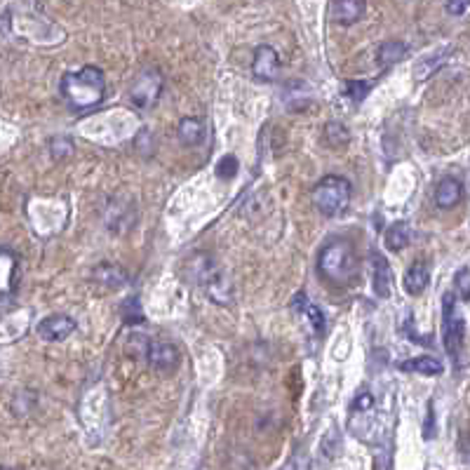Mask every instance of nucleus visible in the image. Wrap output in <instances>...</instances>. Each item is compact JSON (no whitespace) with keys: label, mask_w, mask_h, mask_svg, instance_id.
I'll list each match as a JSON object with an SVG mask.
<instances>
[{"label":"nucleus","mask_w":470,"mask_h":470,"mask_svg":"<svg viewBox=\"0 0 470 470\" xmlns=\"http://www.w3.org/2000/svg\"><path fill=\"white\" fill-rule=\"evenodd\" d=\"M320 275L329 280L332 285L348 287L351 282L358 280L360 275V261L355 254L353 245L348 240H334L325 250L320 252Z\"/></svg>","instance_id":"nucleus-2"},{"label":"nucleus","mask_w":470,"mask_h":470,"mask_svg":"<svg viewBox=\"0 0 470 470\" xmlns=\"http://www.w3.org/2000/svg\"><path fill=\"white\" fill-rule=\"evenodd\" d=\"M179 141L184 146H198L205 139V125L200 118H184L179 123Z\"/></svg>","instance_id":"nucleus-14"},{"label":"nucleus","mask_w":470,"mask_h":470,"mask_svg":"<svg viewBox=\"0 0 470 470\" xmlns=\"http://www.w3.org/2000/svg\"><path fill=\"white\" fill-rule=\"evenodd\" d=\"M412 240V228H409L407 221H395V224L386 231V247L391 252L405 250Z\"/></svg>","instance_id":"nucleus-17"},{"label":"nucleus","mask_w":470,"mask_h":470,"mask_svg":"<svg viewBox=\"0 0 470 470\" xmlns=\"http://www.w3.org/2000/svg\"><path fill=\"white\" fill-rule=\"evenodd\" d=\"M374 407V395L372 393H360L358 398L353 402V412L355 409H360V412H367V409Z\"/></svg>","instance_id":"nucleus-28"},{"label":"nucleus","mask_w":470,"mask_h":470,"mask_svg":"<svg viewBox=\"0 0 470 470\" xmlns=\"http://www.w3.org/2000/svg\"><path fill=\"white\" fill-rule=\"evenodd\" d=\"M423 438H426V440H433L435 438V428H433V402L428 405V421H426V428H423Z\"/></svg>","instance_id":"nucleus-29"},{"label":"nucleus","mask_w":470,"mask_h":470,"mask_svg":"<svg viewBox=\"0 0 470 470\" xmlns=\"http://www.w3.org/2000/svg\"><path fill=\"white\" fill-rule=\"evenodd\" d=\"M50 151L57 160H64L66 156H71L73 153V141L66 139V137H55L50 141Z\"/></svg>","instance_id":"nucleus-25"},{"label":"nucleus","mask_w":470,"mask_h":470,"mask_svg":"<svg viewBox=\"0 0 470 470\" xmlns=\"http://www.w3.org/2000/svg\"><path fill=\"white\" fill-rule=\"evenodd\" d=\"M428 280H431L428 266L421 264V261H416V264L405 273V280H402V285H405L407 294H412V297H419V294H423V290L428 287Z\"/></svg>","instance_id":"nucleus-13"},{"label":"nucleus","mask_w":470,"mask_h":470,"mask_svg":"<svg viewBox=\"0 0 470 470\" xmlns=\"http://www.w3.org/2000/svg\"><path fill=\"white\" fill-rule=\"evenodd\" d=\"M407 55V45L400 43V40H388V43H384L379 47V64H395L400 62L402 57Z\"/></svg>","instance_id":"nucleus-19"},{"label":"nucleus","mask_w":470,"mask_h":470,"mask_svg":"<svg viewBox=\"0 0 470 470\" xmlns=\"http://www.w3.org/2000/svg\"><path fill=\"white\" fill-rule=\"evenodd\" d=\"M59 90L73 111H87L104 99L106 80L97 66H85L78 73H66L59 83Z\"/></svg>","instance_id":"nucleus-1"},{"label":"nucleus","mask_w":470,"mask_h":470,"mask_svg":"<svg viewBox=\"0 0 470 470\" xmlns=\"http://www.w3.org/2000/svg\"><path fill=\"white\" fill-rule=\"evenodd\" d=\"M372 261H374V292L379 294L381 299H388L393 292L391 266H388V261L376 252H372Z\"/></svg>","instance_id":"nucleus-12"},{"label":"nucleus","mask_w":470,"mask_h":470,"mask_svg":"<svg viewBox=\"0 0 470 470\" xmlns=\"http://www.w3.org/2000/svg\"><path fill=\"white\" fill-rule=\"evenodd\" d=\"M442 315H445V322H442V339H445V351L449 353V358H459L461 346H463V334H466V325H463L461 318L454 315V297L452 294H445L442 299Z\"/></svg>","instance_id":"nucleus-6"},{"label":"nucleus","mask_w":470,"mask_h":470,"mask_svg":"<svg viewBox=\"0 0 470 470\" xmlns=\"http://www.w3.org/2000/svg\"><path fill=\"white\" fill-rule=\"evenodd\" d=\"M454 285H456V292H459L461 301L463 304H468L470 301V271H468V266H463L461 271L456 273Z\"/></svg>","instance_id":"nucleus-22"},{"label":"nucleus","mask_w":470,"mask_h":470,"mask_svg":"<svg viewBox=\"0 0 470 470\" xmlns=\"http://www.w3.org/2000/svg\"><path fill=\"white\" fill-rule=\"evenodd\" d=\"M200 282H203L205 292L210 294L212 301H217L219 306H228L233 301V285L228 280V275L214 264V261L205 259V266L200 271Z\"/></svg>","instance_id":"nucleus-5"},{"label":"nucleus","mask_w":470,"mask_h":470,"mask_svg":"<svg viewBox=\"0 0 470 470\" xmlns=\"http://www.w3.org/2000/svg\"><path fill=\"white\" fill-rule=\"evenodd\" d=\"M468 5H470V0H447L445 8H447L449 15L461 17V15H466L468 12Z\"/></svg>","instance_id":"nucleus-27"},{"label":"nucleus","mask_w":470,"mask_h":470,"mask_svg":"<svg viewBox=\"0 0 470 470\" xmlns=\"http://www.w3.org/2000/svg\"><path fill=\"white\" fill-rule=\"evenodd\" d=\"M163 85H165L163 73L158 69H146L132 85V92H130L132 104L141 111H149L151 106L158 104L160 94H163Z\"/></svg>","instance_id":"nucleus-4"},{"label":"nucleus","mask_w":470,"mask_h":470,"mask_svg":"<svg viewBox=\"0 0 470 470\" xmlns=\"http://www.w3.org/2000/svg\"><path fill=\"white\" fill-rule=\"evenodd\" d=\"M405 372H416V374H426V376H435L445 372V365L438 358H431V355H421V358H412L400 365Z\"/></svg>","instance_id":"nucleus-16"},{"label":"nucleus","mask_w":470,"mask_h":470,"mask_svg":"<svg viewBox=\"0 0 470 470\" xmlns=\"http://www.w3.org/2000/svg\"><path fill=\"white\" fill-rule=\"evenodd\" d=\"M120 313H123V320L127 325H139L141 320H144V313H141V306H139V299H127L123 308H120Z\"/></svg>","instance_id":"nucleus-20"},{"label":"nucleus","mask_w":470,"mask_h":470,"mask_svg":"<svg viewBox=\"0 0 470 470\" xmlns=\"http://www.w3.org/2000/svg\"><path fill=\"white\" fill-rule=\"evenodd\" d=\"M369 90H372V83L369 80H348L346 83V94L353 99V102H362L367 97Z\"/></svg>","instance_id":"nucleus-21"},{"label":"nucleus","mask_w":470,"mask_h":470,"mask_svg":"<svg viewBox=\"0 0 470 470\" xmlns=\"http://www.w3.org/2000/svg\"><path fill=\"white\" fill-rule=\"evenodd\" d=\"M146 360H149V365L153 369H158V372H172V369H177L181 355L177 351V346L163 344V341H149V346H146Z\"/></svg>","instance_id":"nucleus-8"},{"label":"nucleus","mask_w":470,"mask_h":470,"mask_svg":"<svg viewBox=\"0 0 470 470\" xmlns=\"http://www.w3.org/2000/svg\"><path fill=\"white\" fill-rule=\"evenodd\" d=\"M304 315L308 318V322H311V327L315 329V334H322L325 332V315H322V311L318 306H313V304H306L304 308Z\"/></svg>","instance_id":"nucleus-24"},{"label":"nucleus","mask_w":470,"mask_h":470,"mask_svg":"<svg viewBox=\"0 0 470 470\" xmlns=\"http://www.w3.org/2000/svg\"><path fill=\"white\" fill-rule=\"evenodd\" d=\"M94 280H97L99 285H104L106 290H118V287H123L127 282V273L120 266L102 264V266H97V271H94Z\"/></svg>","instance_id":"nucleus-15"},{"label":"nucleus","mask_w":470,"mask_h":470,"mask_svg":"<svg viewBox=\"0 0 470 470\" xmlns=\"http://www.w3.org/2000/svg\"><path fill=\"white\" fill-rule=\"evenodd\" d=\"M463 198V184L454 177H445L435 188V205L440 210H452L461 203Z\"/></svg>","instance_id":"nucleus-10"},{"label":"nucleus","mask_w":470,"mask_h":470,"mask_svg":"<svg viewBox=\"0 0 470 470\" xmlns=\"http://www.w3.org/2000/svg\"><path fill=\"white\" fill-rule=\"evenodd\" d=\"M362 15H365V0H334L332 5V17L337 24L351 26L360 22Z\"/></svg>","instance_id":"nucleus-11"},{"label":"nucleus","mask_w":470,"mask_h":470,"mask_svg":"<svg viewBox=\"0 0 470 470\" xmlns=\"http://www.w3.org/2000/svg\"><path fill=\"white\" fill-rule=\"evenodd\" d=\"M445 62H447V52H435V55H431V57L419 59V64L414 66V78L426 80L428 76H433V71H438Z\"/></svg>","instance_id":"nucleus-18"},{"label":"nucleus","mask_w":470,"mask_h":470,"mask_svg":"<svg viewBox=\"0 0 470 470\" xmlns=\"http://www.w3.org/2000/svg\"><path fill=\"white\" fill-rule=\"evenodd\" d=\"M36 332L43 341L55 344V341H64L66 337H71V334L76 332V322H73L69 315H50V318L38 322Z\"/></svg>","instance_id":"nucleus-9"},{"label":"nucleus","mask_w":470,"mask_h":470,"mask_svg":"<svg viewBox=\"0 0 470 470\" xmlns=\"http://www.w3.org/2000/svg\"><path fill=\"white\" fill-rule=\"evenodd\" d=\"M327 139H334V141H332L334 146L346 144V141H348V130H346V127L337 125V123H332V125L327 127Z\"/></svg>","instance_id":"nucleus-26"},{"label":"nucleus","mask_w":470,"mask_h":470,"mask_svg":"<svg viewBox=\"0 0 470 470\" xmlns=\"http://www.w3.org/2000/svg\"><path fill=\"white\" fill-rule=\"evenodd\" d=\"M351 181L339 174H327L313 188V205L322 217H339L351 205Z\"/></svg>","instance_id":"nucleus-3"},{"label":"nucleus","mask_w":470,"mask_h":470,"mask_svg":"<svg viewBox=\"0 0 470 470\" xmlns=\"http://www.w3.org/2000/svg\"><path fill=\"white\" fill-rule=\"evenodd\" d=\"M252 73L257 80H264V83H271V80L278 78L280 73V55L273 50L271 45H261L254 52L252 59Z\"/></svg>","instance_id":"nucleus-7"},{"label":"nucleus","mask_w":470,"mask_h":470,"mask_svg":"<svg viewBox=\"0 0 470 470\" xmlns=\"http://www.w3.org/2000/svg\"><path fill=\"white\" fill-rule=\"evenodd\" d=\"M240 170V163L235 156H224L217 165V177L219 179H233Z\"/></svg>","instance_id":"nucleus-23"}]
</instances>
